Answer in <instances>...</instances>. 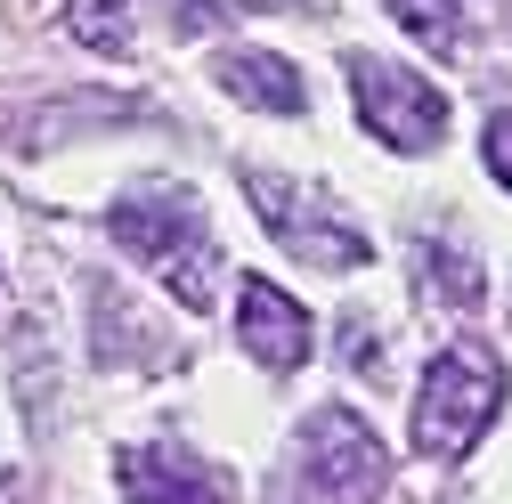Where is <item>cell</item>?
<instances>
[{
    "label": "cell",
    "instance_id": "cell-1",
    "mask_svg": "<svg viewBox=\"0 0 512 504\" xmlns=\"http://www.w3.org/2000/svg\"><path fill=\"white\" fill-rule=\"evenodd\" d=\"M106 236L131 252L147 277H163L179 309H196V318L212 309V285H220V244H212V228H204L196 187H179V179H147V187H131V196L106 212Z\"/></svg>",
    "mask_w": 512,
    "mask_h": 504
},
{
    "label": "cell",
    "instance_id": "cell-2",
    "mask_svg": "<svg viewBox=\"0 0 512 504\" xmlns=\"http://www.w3.org/2000/svg\"><path fill=\"white\" fill-rule=\"evenodd\" d=\"M382 488V439L350 407H317L293 439L285 472L269 480V504H366Z\"/></svg>",
    "mask_w": 512,
    "mask_h": 504
},
{
    "label": "cell",
    "instance_id": "cell-3",
    "mask_svg": "<svg viewBox=\"0 0 512 504\" xmlns=\"http://www.w3.org/2000/svg\"><path fill=\"white\" fill-rule=\"evenodd\" d=\"M496 407H504V366L480 342H447L423 374V391H415V448L439 456V464L472 456L480 431L496 423Z\"/></svg>",
    "mask_w": 512,
    "mask_h": 504
},
{
    "label": "cell",
    "instance_id": "cell-4",
    "mask_svg": "<svg viewBox=\"0 0 512 504\" xmlns=\"http://www.w3.org/2000/svg\"><path fill=\"white\" fill-rule=\"evenodd\" d=\"M342 74H350V98H358L366 139H382L391 155H431V147L447 139V98H439L415 66L374 57V49H350Z\"/></svg>",
    "mask_w": 512,
    "mask_h": 504
},
{
    "label": "cell",
    "instance_id": "cell-5",
    "mask_svg": "<svg viewBox=\"0 0 512 504\" xmlns=\"http://www.w3.org/2000/svg\"><path fill=\"white\" fill-rule=\"evenodd\" d=\"M244 187H252V212L269 220V236L293 252V261L334 269V277L366 261V236H358L334 204H317L309 187H293V179H277V171H244Z\"/></svg>",
    "mask_w": 512,
    "mask_h": 504
},
{
    "label": "cell",
    "instance_id": "cell-6",
    "mask_svg": "<svg viewBox=\"0 0 512 504\" xmlns=\"http://www.w3.org/2000/svg\"><path fill=\"white\" fill-rule=\"evenodd\" d=\"M236 342L252 350L261 374H293L309 358V309L293 293H277L269 277H244L236 285Z\"/></svg>",
    "mask_w": 512,
    "mask_h": 504
},
{
    "label": "cell",
    "instance_id": "cell-7",
    "mask_svg": "<svg viewBox=\"0 0 512 504\" xmlns=\"http://www.w3.org/2000/svg\"><path fill=\"white\" fill-rule=\"evenodd\" d=\"M114 480L131 504H228V472L187 448H122Z\"/></svg>",
    "mask_w": 512,
    "mask_h": 504
},
{
    "label": "cell",
    "instance_id": "cell-8",
    "mask_svg": "<svg viewBox=\"0 0 512 504\" xmlns=\"http://www.w3.org/2000/svg\"><path fill=\"white\" fill-rule=\"evenodd\" d=\"M212 82L228 98H244V106H261V114H309V82L293 74V57H277V49H220Z\"/></svg>",
    "mask_w": 512,
    "mask_h": 504
},
{
    "label": "cell",
    "instance_id": "cell-9",
    "mask_svg": "<svg viewBox=\"0 0 512 504\" xmlns=\"http://www.w3.org/2000/svg\"><path fill=\"white\" fill-rule=\"evenodd\" d=\"M391 17H399L423 49H439V57H456V49H464V17H456V0H391Z\"/></svg>",
    "mask_w": 512,
    "mask_h": 504
},
{
    "label": "cell",
    "instance_id": "cell-10",
    "mask_svg": "<svg viewBox=\"0 0 512 504\" xmlns=\"http://www.w3.org/2000/svg\"><path fill=\"white\" fill-rule=\"evenodd\" d=\"M342 358H350V374H382V334L366 326V309L342 318Z\"/></svg>",
    "mask_w": 512,
    "mask_h": 504
},
{
    "label": "cell",
    "instance_id": "cell-11",
    "mask_svg": "<svg viewBox=\"0 0 512 504\" xmlns=\"http://www.w3.org/2000/svg\"><path fill=\"white\" fill-rule=\"evenodd\" d=\"M480 163L496 171V187H512V106L480 122Z\"/></svg>",
    "mask_w": 512,
    "mask_h": 504
},
{
    "label": "cell",
    "instance_id": "cell-12",
    "mask_svg": "<svg viewBox=\"0 0 512 504\" xmlns=\"http://www.w3.org/2000/svg\"><path fill=\"white\" fill-rule=\"evenodd\" d=\"M0 504H17V480H0Z\"/></svg>",
    "mask_w": 512,
    "mask_h": 504
},
{
    "label": "cell",
    "instance_id": "cell-13",
    "mask_svg": "<svg viewBox=\"0 0 512 504\" xmlns=\"http://www.w3.org/2000/svg\"><path fill=\"white\" fill-rule=\"evenodd\" d=\"M496 9H504V0H496Z\"/></svg>",
    "mask_w": 512,
    "mask_h": 504
}]
</instances>
